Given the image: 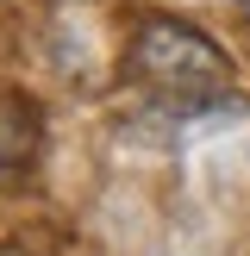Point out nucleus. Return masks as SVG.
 <instances>
[{
    "label": "nucleus",
    "mask_w": 250,
    "mask_h": 256,
    "mask_svg": "<svg viewBox=\"0 0 250 256\" xmlns=\"http://www.w3.org/2000/svg\"><path fill=\"white\" fill-rule=\"evenodd\" d=\"M132 69L144 82L169 88V94H212L225 82V50L206 32H194L188 19H144L132 38Z\"/></svg>",
    "instance_id": "nucleus-1"
},
{
    "label": "nucleus",
    "mask_w": 250,
    "mask_h": 256,
    "mask_svg": "<svg viewBox=\"0 0 250 256\" xmlns=\"http://www.w3.org/2000/svg\"><path fill=\"white\" fill-rule=\"evenodd\" d=\"M0 256H25V250H12V244H0Z\"/></svg>",
    "instance_id": "nucleus-2"
},
{
    "label": "nucleus",
    "mask_w": 250,
    "mask_h": 256,
    "mask_svg": "<svg viewBox=\"0 0 250 256\" xmlns=\"http://www.w3.org/2000/svg\"><path fill=\"white\" fill-rule=\"evenodd\" d=\"M238 6H244V12H250V0H238Z\"/></svg>",
    "instance_id": "nucleus-3"
}]
</instances>
